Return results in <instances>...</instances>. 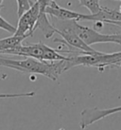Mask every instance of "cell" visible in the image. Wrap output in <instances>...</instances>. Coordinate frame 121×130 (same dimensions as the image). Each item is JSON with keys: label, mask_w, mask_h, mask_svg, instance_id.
<instances>
[{"label": "cell", "mask_w": 121, "mask_h": 130, "mask_svg": "<svg viewBox=\"0 0 121 130\" xmlns=\"http://www.w3.org/2000/svg\"><path fill=\"white\" fill-rule=\"evenodd\" d=\"M25 39H27L26 36H16V35L0 39V54H3L5 51L12 50L19 45H21Z\"/></svg>", "instance_id": "ba28073f"}, {"label": "cell", "mask_w": 121, "mask_h": 130, "mask_svg": "<svg viewBox=\"0 0 121 130\" xmlns=\"http://www.w3.org/2000/svg\"><path fill=\"white\" fill-rule=\"evenodd\" d=\"M52 1H55V0H52Z\"/></svg>", "instance_id": "2e32d148"}, {"label": "cell", "mask_w": 121, "mask_h": 130, "mask_svg": "<svg viewBox=\"0 0 121 130\" xmlns=\"http://www.w3.org/2000/svg\"><path fill=\"white\" fill-rule=\"evenodd\" d=\"M17 3V14L18 16L25 12L27 10H29L30 6L33 4V1L31 0H16Z\"/></svg>", "instance_id": "30bf717a"}, {"label": "cell", "mask_w": 121, "mask_h": 130, "mask_svg": "<svg viewBox=\"0 0 121 130\" xmlns=\"http://www.w3.org/2000/svg\"><path fill=\"white\" fill-rule=\"evenodd\" d=\"M35 95L34 91H29L25 93H0V99L7 98H20V97H32Z\"/></svg>", "instance_id": "8fae6325"}, {"label": "cell", "mask_w": 121, "mask_h": 130, "mask_svg": "<svg viewBox=\"0 0 121 130\" xmlns=\"http://www.w3.org/2000/svg\"><path fill=\"white\" fill-rule=\"evenodd\" d=\"M119 11V12L121 13V4H120V6H119V11Z\"/></svg>", "instance_id": "5bb4252c"}, {"label": "cell", "mask_w": 121, "mask_h": 130, "mask_svg": "<svg viewBox=\"0 0 121 130\" xmlns=\"http://www.w3.org/2000/svg\"><path fill=\"white\" fill-rule=\"evenodd\" d=\"M47 15L50 17L59 19V20H82V13H78L76 11H70L67 9L62 8L55 1H51L49 5L44 10Z\"/></svg>", "instance_id": "8992f818"}, {"label": "cell", "mask_w": 121, "mask_h": 130, "mask_svg": "<svg viewBox=\"0 0 121 130\" xmlns=\"http://www.w3.org/2000/svg\"><path fill=\"white\" fill-rule=\"evenodd\" d=\"M66 59L48 62L25 57L23 60H14L0 55V67L9 68L22 73L40 74L46 76L52 81H57L62 73L68 70Z\"/></svg>", "instance_id": "6da1fadb"}, {"label": "cell", "mask_w": 121, "mask_h": 130, "mask_svg": "<svg viewBox=\"0 0 121 130\" xmlns=\"http://www.w3.org/2000/svg\"><path fill=\"white\" fill-rule=\"evenodd\" d=\"M0 29H4V30H6L8 32L13 33V34H14L15 30H16V28L13 27L11 24H10L7 20H5L1 15H0Z\"/></svg>", "instance_id": "7c38bea8"}, {"label": "cell", "mask_w": 121, "mask_h": 130, "mask_svg": "<svg viewBox=\"0 0 121 130\" xmlns=\"http://www.w3.org/2000/svg\"><path fill=\"white\" fill-rule=\"evenodd\" d=\"M3 54L17 55L26 58H33L41 61H60L66 59V56H64L60 52L52 47L46 46V44L39 42L36 44L29 45H19L16 47L5 51Z\"/></svg>", "instance_id": "7a4b0ae2"}, {"label": "cell", "mask_w": 121, "mask_h": 130, "mask_svg": "<svg viewBox=\"0 0 121 130\" xmlns=\"http://www.w3.org/2000/svg\"><path fill=\"white\" fill-rule=\"evenodd\" d=\"M70 25H71L72 29L88 46L98 43H114L121 46V33L103 34V33L96 31V29L79 25L77 20H71Z\"/></svg>", "instance_id": "3957f363"}, {"label": "cell", "mask_w": 121, "mask_h": 130, "mask_svg": "<svg viewBox=\"0 0 121 130\" xmlns=\"http://www.w3.org/2000/svg\"><path fill=\"white\" fill-rule=\"evenodd\" d=\"M40 14V6L36 0L30 8L19 16L18 26L13 35L30 37L37 29V22Z\"/></svg>", "instance_id": "277c9868"}, {"label": "cell", "mask_w": 121, "mask_h": 130, "mask_svg": "<svg viewBox=\"0 0 121 130\" xmlns=\"http://www.w3.org/2000/svg\"><path fill=\"white\" fill-rule=\"evenodd\" d=\"M0 6H3V0H0Z\"/></svg>", "instance_id": "4fadbf2b"}, {"label": "cell", "mask_w": 121, "mask_h": 130, "mask_svg": "<svg viewBox=\"0 0 121 130\" xmlns=\"http://www.w3.org/2000/svg\"><path fill=\"white\" fill-rule=\"evenodd\" d=\"M121 112V105L112 107V108L100 109L98 107L83 109L80 113V120H79V127L82 129H86L87 127L92 125L93 123L98 122L108 116L113 115L114 113Z\"/></svg>", "instance_id": "5b68a950"}, {"label": "cell", "mask_w": 121, "mask_h": 130, "mask_svg": "<svg viewBox=\"0 0 121 130\" xmlns=\"http://www.w3.org/2000/svg\"><path fill=\"white\" fill-rule=\"evenodd\" d=\"M37 29H41L42 33L46 39L51 38L53 36L54 33H56V29L53 27V25L51 24V22L49 21L47 14L45 11H40L39 18H38V22H37Z\"/></svg>", "instance_id": "52a82bcc"}, {"label": "cell", "mask_w": 121, "mask_h": 130, "mask_svg": "<svg viewBox=\"0 0 121 130\" xmlns=\"http://www.w3.org/2000/svg\"><path fill=\"white\" fill-rule=\"evenodd\" d=\"M2 8H3V6H0V10H1V9H2Z\"/></svg>", "instance_id": "9a60e30c"}, {"label": "cell", "mask_w": 121, "mask_h": 130, "mask_svg": "<svg viewBox=\"0 0 121 130\" xmlns=\"http://www.w3.org/2000/svg\"><path fill=\"white\" fill-rule=\"evenodd\" d=\"M78 1L80 6L85 7L90 11V14H96L101 9L99 6L100 0H78Z\"/></svg>", "instance_id": "9c48e42d"}]
</instances>
